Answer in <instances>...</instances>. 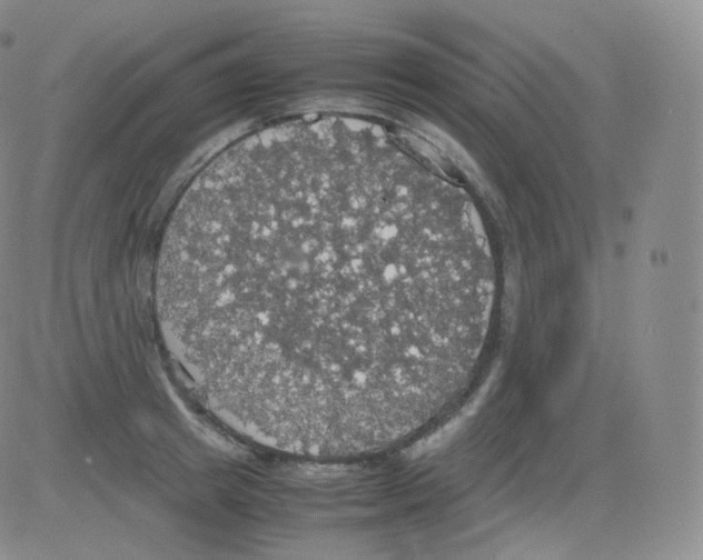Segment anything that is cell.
Wrapping results in <instances>:
<instances>
[{
  "label": "cell",
  "mask_w": 703,
  "mask_h": 560,
  "mask_svg": "<svg viewBox=\"0 0 703 560\" xmlns=\"http://www.w3.org/2000/svg\"><path fill=\"white\" fill-rule=\"evenodd\" d=\"M492 292L423 187L329 153L255 156L191 184L155 277L166 347L206 408L310 459L430 426L469 377Z\"/></svg>",
  "instance_id": "cell-1"
}]
</instances>
